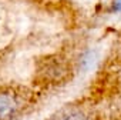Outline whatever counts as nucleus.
<instances>
[{
  "mask_svg": "<svg viewBox=\"0 0 121 120\" xmlns=\"http://www.w3.org/2000/svg\"><path fill=\"white\" fill-rule=\"evenodd\" d=\"M43 76L48 80H53V82H58V80H61L66 77L67 74V67L66 65L61 62V60H51V62L46 63L44 67H43Z\"/></svg>",
  "mask_w": 121,
  "mask_h": 120,
  "instance_id": "obj_2",
  "label": "nucleus"
},
{
  "mask_svg": "<svg viewBox=\"0 0 121 120\" xmlns=\"http://www.w3.org/2000/svg\"><path fill=\"white\" fill-rule=\"evenodd\" d=\"M61 120H90L83 111H78V110H76V111H71V113H69V114H66Z\"/></svg>",
  "mask_w": 121,
  "mask_h": 120,
  "instance_id": "obj_4",
  "label": "nucleus"
},
{
  "mask_svg": "<svg viewBox=\"0 0 121 120\" xmlns=\"http://www.w3.org/2000/svg\"><path fill=\"white\" fill-rule=\"evenodd\" d=\"M20 107L22 102L14 90H0V120H12Z\"/></svg>",
  "mask_w": 121,
  "mask_h": 120,
  "instance_id": "obj_1",
  "label": "nucleus"
},
{
  "mask_svg": "<svg viewBox=\"0 0 121 120\" xmlns=\"http://www.w3.org/2000/svg\"><path fill=\"white\" fill-rule=\"evenodd\" d=\"M95 62H97V53L93 49L86 50L81 54V57H80V69L84 70V72H87V70H90L95 65Z\"/></svg>",
  "mask_w": 121,
  "mask_h": 120,
  "instance_id": "obj_3",
  "label": "nucleus"
},
{
  "mask_svg": "<svg viewBox=\"0 0 121 120\" xmlns=\"http://www.w3.org/2000/svg\"><path fill=\"white\" fill-rule=\"evenodd\" d=\"M111 7H112V12L121 13V0H112V2H111Z\"/></svg>",
  "mask_w": 121,
  "mask_h": 120,
  "instance_id": "obj_5",
  "label": "nucleus"
}]
</instances>
